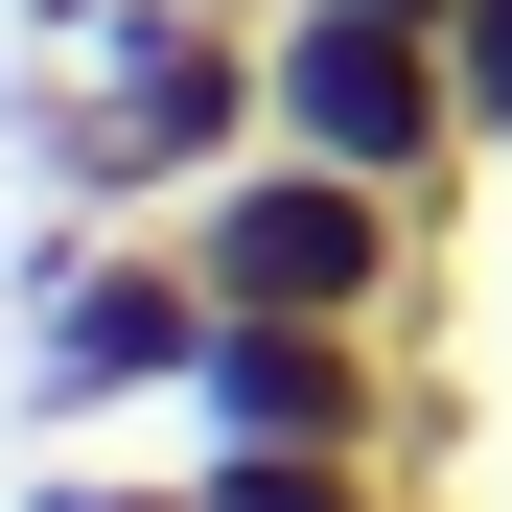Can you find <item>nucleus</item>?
Listing matches in <instances>:
<instances>
[{
	"mask_svg": "<svg viewBox=\"0 0 512 512\" xmlns=\"http://www.w3.org/2000/svg\"><path fill=\"white\" fill-rule=\"evenodd\" d=\"M256 140H280L256 0H24V163H47V210H187Z\"/></svg>",
	"mask_w": 512,
	"mask_h": 512,
	"instance_id": "1",
	"label": "nucleus"
},
{
	"mask_svg": "<svg viewBox=\"0 0 512 512\" xmlns=\"http://www.w3.org/2000/svg\"><path fill=\"white\" fill-rule=\"evenodd\" d=\"M443 70H466V140L512 163V0H443Z\"/></svg>",
	"mask_w": 512,
	"mask_h": 512,
	"instance_id": "7",
	"label": "nucleus"
},
{
	"mask_svg": "<svg viewBox=\"0 0 512 512\" xmlns=\"http://www.w3.org/2000/svg\"><path fill=\"white\" fill-rule=\"evenodd\" d=\"M163 233H187V280H210V303H280V326H443V210L373 187V163L256 140V163H210Z\"/></svg>",
	"mask_w": 512,
	"mask_h": 512,
	"instance_id": "2",
	"label": "nucleus"
},
{
	"mask_svg": "<svg viewBox=\"0 0 512 512\" xmlns=\"http://www.w3.org/2000/svg\"><path fill=\"white\" fill-rule=\"evenodd\" d=\"M187 489L210 512H419V466H373V443H210Z\"/></svg>",
	"mask_w": 512,
	"mask_h": 512,
	"instance_id": "6",
	"label": "nucleus"
},
{
	"mask_svg": "<svg viewBox=\"0 0 512 512\" xmlns=\"http://www.w3.org/2000/svg\"><path fill=\"white\" fill-rule=\"evenodd\" d=\"M187 350H210V280H187L163 210H70V233L24 256V396H47V419L187 396Z\"/></svg>",
	"mask_w": 512,
	"mask_h": 512,
	"instance_id": "5",
	"label": "nucleus"
},
{
	"mask_svg": "<svg viewBox=\"0 0 512 512\" xmlns=\"http://www.w3.org/2000/svg\"><path fill=\"white\" fill-rule=\"evenodd\" d=\"M24 512H210V489H187V466H163V489H117V466H47Z\"/></svg>",
	"mask_w": 512,
	"mask_h": 512,
	"instance_id": "8",
	"label": "nucleus"
},
{
	"mask_svg": "<svg viewBox=\"0 0 512 512\" xmlns=\"http://www.w3.org/2000/svg\"><path fill=\"white\" fill-rule=\"evenodd\" d=\"M396 24H443V0H396Z\"/></svg>",
	"mask_w": 512,
	"mask_h": 512,
	"instance_id": "9",
	"label": "nucleus"
},
{
	"mask_svg": "<svg viewBox=\"0 0 512 512\" xmlns=\"http://www.w3.org/2000/svg\"><path fill=\"white\" fill-rule=\"evenodd\" d=\"M187 443H373V466H443V443H466V373H443V326H280V303H210Z\"/></svg>",
	"mask_w": 512,
	"mask_h": 512,
	"instance_id": "3",
	"label": "nucleus"
},
{
	"mask_svg": "<svg viewBox=\"0 0 512 512\" xmlns=\"http://www.w3.org/2000/svg\"><path fill=\"white\" fill-rule=\"evenodd\" d=\"M256 94H280L303 163H373V187H419V210H466V163H489L443 24H396V0H256Z\"/></svg>",
	"mask_w": 512,
	"mask_h": 512,
	"instance_id": "4",
	"label": "nucleus"
}]
</instances>
